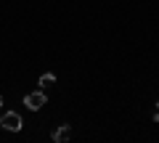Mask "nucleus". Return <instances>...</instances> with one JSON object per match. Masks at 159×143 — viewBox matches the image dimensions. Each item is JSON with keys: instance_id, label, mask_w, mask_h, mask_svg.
I'll return each instance as SVG.
<instances>
[{"instance_id": "nucleus-1", "label": "nucleus", "mask_w": 159, "mask_h": 143, "mask_svg": "<svg viewBox=\"0 0 159 143\" xmlns=\"http://www.w3.org/2000/svg\"><path fill=\"white\" fill-rule=\"evenodd\" d=\"M0 127L8 132H19L21 130V114L19 111H6V114L0 117Z\"/></svg>"}, {"instance_id": "nucleus-2", "label": "nucleus", "mask_w": 159, "mask_h": 143, "mask_svg": "<svg viewBox=\"0 0 159 143\" xmlns=\"http://www.w3.org/2000/svg\"><path fill=\"white\" fill-rule=\"evenodd\" d=\"M45 93L43 90H34V93H27V96H24V106H27V109H32V111H37V109H43V106H45Z\"/></svg>"}, {"instance_id": "nucleus-3", "label": "nucleus", "mask_w": 159, "mask_h": 143, "mask_svg": "<svg viewBox=\"0 0 159 143\" xmlns=\"http://www.w3.org/2000/svg\"><path fill=\"white\" fill-rule=\"evenodd\" d=\"M69 138H72V127H69V125H61L56 132H53V141H56V143H66Z\"/></svg>"}, {"instance_id": "nucleus-4", "label": "nucleus", "mask_w": 159, "mask_h": 143, "mask_svg": "<svg viewBox=\"0 0 159 143\" xmlns=\"http://www.w3.org/2000/svg\"><path fill=\"white\" fill-rule=\"evenodd\" d=\"M53 82H56V74H51V72H48V74H43V77H40V87H51Z\"/></svg>"}, {"instance_id": "nucleus-5", "label": "nucleus", "mask_w": 159, "mask_h": 143, "mask_svg": "<svg viewBox=\"0 0 159 143\" xmlns=\"http://www.w3.org/2000/svg\"><path fill=\"white\" fill-rule=\"evenodd\" d=\"M151 117H154V122H159V103H154V111H151Z\"/></svg>"}, {"instance_id": "nucleus-6", "label": "nucleus", "mask_w": 159, "mask_h": 143, "mask_svg": "<svg viewBox=\"0 0 159 143\" xmlns=\"http://www.w3.org/2000/svg\"><path fill=\"white\" fill-rule=\"evenodd\" d=\"M0 109H3V98H0Z\"/></svg>"}]
</instances>
